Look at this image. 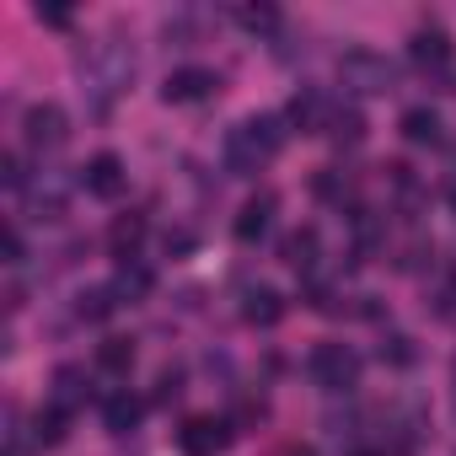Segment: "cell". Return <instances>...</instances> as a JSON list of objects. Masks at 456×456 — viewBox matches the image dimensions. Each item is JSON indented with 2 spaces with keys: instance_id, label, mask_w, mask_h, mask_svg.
<instances>
[{
  "instance_id": "7",
  "label": "cell",
  "mask_w": 456,
  "mask_h": 456,
  "mask_svg": "<svg viewBox=\"0 0 456 456\" xmlns=\"http://www.w3.org/2000/svg\"><path fill=\"white\" fill-rule=\"evenodd\" d=\"M220 92V76L209 70V65H183V70H172L167 81H161V102H204V97H215Z\"/></svg>"
},
{
  "instance_id": "5",
  "label": "cell",
  "mask_w": 456,
  "mask_h": 456,
  "mask_svg": "<svg viewBox=\"0 0 456 456\" xmlns=\"http://www.w3.org/2000/svg\"><path fill=\"white\" fill-rule=\"evenodd\" d=\"M232 440H237V429H232V419H220V413H193L177 429V451L183 456H225Z\"/></svg>"
},
{
  "instance_id": "28",
  "label": "cell",
  "mask_w": 456,
  "mask_h": 456,
  "mask_svg": "<svg viewBox=\"0 0 456 456\" xmlns=\"http://www.w3.org/2000/svg\"><path fill=\"white\" fill-rule=\"evenodd\" d=\"M177 392H183V387H177V370H167V376H161V392H156V403H167V397H177Z\"/></svg>"
},
{
  "instance_id": "29",
  "label": "cell",
  "mask_w": 456,
  "mask_h": 456,
  "mask_svg": "<svg viewBox=\"0 0 456 456\" xmlns=\"http://www.w3.org/2000/svg\"><path fill=\"white\" fill-rule=\"evenodd\" d=\"M274 456H317V451H312V445H301V440H285Z\"/></svg>"
},
{
  "instance_id": "3",
  "label": "cell",
  "mask_w": 456,
  "mask_h": 456,
  "mask_svg": "<svg viewBox=\"0 0 456 456\" xmlns=\"http://www.w3.org/2000/svg\"><path fill=\"white\" fill-rule=\"evenodd\" d=\"M338 81H344V92H354V97H381V92L397 86V65H392L387 54H376V49H349V54L338 60Z\"/></svg>"
},
{
  "instance_id": "25",
  "label": "cell",
  "mask_w": 456,
  "mask_h": 456,
  "mask_svg": "<svg viewBox=\"0 0 456 456\" xmlns=\"http://www.w3.org/2000/svg\"><path fill=\"white\" fill-rule=\"evenodd\" d=\"M381 360H392V365H413V360H419V349H413V338H408V333H392V338L381 344Z\"/></svg>"
},
{
  "instance_id": "1",
  "label": "cell",
  "mask_w": 456,
  "mask_h": 456,
  "mask_svg": "<svg viewBox=\"0 0 456 456\" xmlns=\"http://www.w3.org/2000/svg\"><path fill=\"white\" fill-rule=\"evenodd\" d=\"M280 151H285V118L280 113H253V118H242L232 134H225V172H232V177H253Z\"/></svg>"
},
{
  "instance_id": "16",
  "label": "cell",
  "mask_w": 456,
  "mask_h": 456,
  "mask_svg": "<svg viewBox=\"0 0 456 456\" xmlns=\"http://www.w3.org/2000/svg\"><path fill=\"white\" fill-rule=\"evenodd\" d=\"M49 403H54L60 413H76V408L86 403V370H81V365H60V370H54V392H49Z\"/></svg>"
},
{
  "instance_id": "27",
  "label": "cell",
  "mask_w": 456,
  "mask_h": 456,
  "mask_svg": "<svg viewBox=\"0 0 456 456\" xmlns=\"http://www.w3.org/2000/svg\"><path fill=\"white\" fill-rule=\"evenodd\" d=\"M6 264H12V269L22 264V237H17V225H12V232H6Z\"/></svg>"
},
{
  "instance_id": "31",
  "label": "cell",
  "mask_w": 456,
  "mask_h": 456,
  "mask_svg": "<svg viewBox=\"0 0 456 456\" xmlns=\"http://www.w3.org/2000/svg\"><path fill=\"white\" fill-rule=\"evenodd\" d=\"M445 199H451V209H456V177H451V188H445Z\"/></svg>"
},
{
  "instance_id": "9",
  "label": "cell",
  "mask_w": 456,
  "mask_h": 456,
  "mask_svg": "<svg viewBox=\"0 0 456 456\" xmlns=\"http://www.w3.org/2000/svg\"><path fill=\"white\" fill-rule=\"evenodd\" d=\"M274 209H280V199L264 188V193H253L248 204H242V215H237V225H232V232H237V242H264L269 237V225H274Z\"/></svg>"
},
{
  "instance_id": "6",
  "label": "cell",
  "mask_w": 456,
  "mask_h": 456,
  "mask_svg": "<svg viewBox=\"0 0 456 456\" xmlns=\"http://www.w3.org/2000/svg\"><path fill=\"white\" fill-rule=\"evenodd\" d=\"M22 140H28V151H60L65 140H70V118H65V108L60 102H33L28 113H22Z\"/></svg>"
},
{
  "instance_id": "12",
  "label": "cell",
  "mask_w": 456,
  "mask_h": 456,
  "mask_svg": "<svg viewBox=\"0 0 456 456\" xmlns=\"http://www.w3.org/2000/svg\"><path fill=\"white\" fill-rule=\"evenodd\" d=\"M145 215L140 209H129V215H113V225H108V253L118 258V264H129L134 253H140V242H145Z\"/></svg>"
},
{
  "instance_id": "20",
  "label": "cell",
  "mask_w": 456,
  "mask_h": 456,
  "mask_svg": "<svg viewBox=\"0 0 456 456\" xmlns=\"http://www.w3.org/2000/svg\"><path fill=\"white\" fill-rule=\"evenodd\" d=\"M97 370H108V376H129L134 370V338H102L97 344Z\"/></svg>"
},
{
  "instance_id": "19",
  "label": "cell",
  "mask_w": 456,
  "mask_h": 456,
  "mask_svg": "<svg viewBox=\"0 0 456 456\" xmlns=\"http://www.w3.org/2000/svg\"><path fill=\"white\" fill-rule=\"evenodd\" d=\"M151 285H156V274H151L140 258L118 264V274H113V290H118V301H140V296H151Z\"/></svg>"
},
{
  "instance_id": "26",
  "label": "cell",
  "mask_w": 456,
  "mask_h": 456,
  "mask_svg": "<svg viewBox=\"0 0 456 456\" xmlns=\"http://www.w3.org/2000/svg\"><path fill=\"white\" fill-rule=\"evenodd\" d=\"M38 22H49V28H70V12H60V6H38Z\"/></svg>"
},
{
  "instance_id": "17",
  "label": "cell",
  "mask_w": 456,
  "mask_h": 456,
  "mask_svg": "<svg viewBox=\"0 0 456 456\" xmlns=\"http://www.w3.org/2000/svg\"><path fill=\"white\" fill-rule=\"evenodd\" d=\"M397 129H403V140L408 145H440V113L435 108H408L403 118H397Z\"/></svg>"
},
{
  "instance_id": "4",
  "label": "cell",
  "mask_w": 456,
  "mask_h": 456,
  "mask_svg": "<svg viewBox=\"0 0 456 456\" xmlns=\"http://www.w3.org/2000/svg\"><path fill=\"white\" fill-rule=\"evenodd\" d=\"M306 370H312V381L322 392H354L360 387V354L349 344H317L312 360H306Z\"/></svg>"
},
{
  "instance_id": "24",
  "label": "cell",
  "mask_w": 456,
  "mask_h": 456,
  "mask_svg": "<svg viewBox=\"0 0 456 456\" xmlns=\"http://www.w3.org/2000/svg\"><path fill=\"white\" fill-rule=\"evenodd\" d=\"M237 28H248V33H274V28H280V12H274V6H237Z\"/></svg>"
},
{
  "instance_id": "14",
  "label": "cell",
  "mask_w": 456,
  "mask_h": 456,
  "mask_svg": "<svg viewBox=\"0 0 456 456\" xmlns=\"http://www.w3.org/2000/svg\"><path fill=\"white\" fill-rule=\"evenodd\" d=\"M242 317H248L253 328H274V322L285 317V296H280L274 285H253V290L242 296Z\"/></svg>"
},
{
  "instance_id": "22",
  "label": "cell",
  "mask_w": 456,
  "mask_h": 456,
  "mask_svg": "<svg viewBox=\"0 0 456 456\" xmlns=\"http://www.w3.org/2000/svg\"><path fill=\"white\" fill-rule=\"evenodd\" d=\"M65 429H70V413H60L54 403H49V408H38V419H33V440H38V445H60V440H65Z\"/></svg>"
},
{
  "instance_id": "13",
  "label": "cell",
  "mask_w": 456,
  "mask_h": 456,
  "mask_svg": "<svg viewBox=\"0 0 456 456\" xmlns=\"http://www.w3.org/2000/svg\"><path fill=\"white\" fill-rule=\"evenodd\" d=\"M22 193H28V215H33V220H60V215H65V177L49 172V177L28 183Z\"/></svg>"
},
{
  "instance_id": "21",
  "label": "cell",
  "mask_w": 456,
  "mask_h": 456,
  "mask_svg": "<svg viewBox=\"0 0 456 456\" xmlns=\"http://www.w3.org/2000/svg\"><path fill=\"white\" fill-rule=\"evenodd\" d=\"M76 312H81L86 322H108V317L118 312V290H113V285H92V290H81Z\"/></svg>"
},
{
  "instance_id": "15",
  "label": "cell",
  "mask_w": 456,
  "mask_h": 456,
  "mask_svg": "<svg viewBox=\"0 0 456 456\" xmlns=\"http://www.w3.org/2000/svg\"><path fill=\"white\" fill-rule=\"evenodd\" d=\"M317 253H322L317 225H301V232L285 237V264H290L296 274H317Z\"/></svg>"
},
{
  "instance_id": "30",
  "label": "cell",
  "mask_w": 456,
  "mask_h": 456,
  "mask_svg": "<svg viewBox=\"0 0 456 456\" xmlns=\"http://www.w3.org/2000/svg\"><path fill=\"white\" fill-rule=\"evenodd\" d=\"M6 456H33V451H28V445H22L17 435H12V440H6Z\"/></svg>"
},
{
  "instance_id": "11",
  "label": "cell",
  "mask_w": 456,
  "mask_h": 456,
  "mask_svg": "<svg viewBox=\"0 0 456 456\" xmlns=\"http://www.w3.org/2000/svg\"><path fill=\"white\" fill-rule=\"evenodd\" d=\"M451 54H456V49H451V33H445V28H419L413 44H408V60H413L419 70H445Z\"/></svg>"
},
{
  "instance_id": "8",
  "label": "cell",
  "mask_w": 456,
  "mask_h": 456,
  "mask_svg": "<svg viewBox=\"0 0 456 456\" xmlns=\"http://www.w3.org/2000/svg\"><path fill=\"white\" fill-rule=\"evenodd\" d=\"M81 183H86V193L92 199H118L124 188H129V172H124V156H113V151H97L86 167H81Z\"/></svg>"
},
{
  "instance_id": "23",
  "label": "cell",
  "mask_w": 456,
  "mask_h": 456,
  "mask_svg": "<svg viewBox=\"0 0 456 456\" xmlns=\"http://www.w3.org/2000/svg\"><path fill=\"white\" fill-rule=\"evenodd\" d=\"M328 134H333L338 145H360V140H365V118H360L354 108H338L333 124H328Z\"/></svg>"
},
{
  "instance_id": "2",
  "label": "cell",
  "mask_w": 456,
  "mask_h": 456,
  "mask_svg": "<svg viewBox=\"0 0 456 456\" xmlns=\"http://www.w3.org/2000/svg\"><path fill=\"white\" fill-rule=\"evenodd\" d=\"M81 92L92 97V113H108L113 108V97L134 81V54L124 49V44H97L86 60H81Z\"/></svg>"
},
{
  "instance_id": "10",
  "label": "cell",
  "mask_w": 456,
  "mask_h": 456,
  "mask_svg": "<svg viewBox=\"0 0 456 456\" xmlns=\"http://www.w3.org/2000/svg\"><path fill=\"white\" fill-rule=\"evenodd\" d=\"M333 113H338V108H333L317 86H301V92H296V102H290V124H296L301 134H328Z\"/></svg>"
},
{
  "instance_id": "18",
  "label": "cell",
  "mask_w": 456,
  "mask_h": 456,
  "mask_svg": "<svg viewBox=\"0 0 456 456\" xmlns=\"http://www.w3.org/2000/svg\"><path fill=\"white\" fill-rule=\"evenodd\" d=\"M140 413H145V403H140L134 392H108V403H102V424H108L113 435H129V429L140 424Z\"/></svg>"
}]
</instances>
